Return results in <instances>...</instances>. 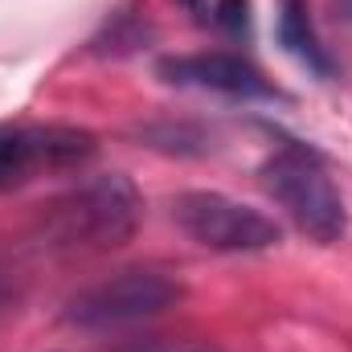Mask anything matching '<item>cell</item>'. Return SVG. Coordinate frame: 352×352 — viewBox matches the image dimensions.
<instances>
[{
	"label": "cell",
	"instance_id": "30bf717a",
	"mask_svg": "<svg viewBox=\"0 0 352 352\" xmlns=\"http://www.w3.org/2000/svg\"><path fill=\"white\" fill-rule=\"evenodd\" d=\"M180 4H184L188 12H205V4H209V0H180Z\"/></svg>",
	"mask_w": 352,
	"mask_h": 352
},
{
	"label": "cell",
	"instance_id": "7a4b0ae2",
	"mask_svg": "<svg viewBox=\"0 0 352 352\" xmlns=\"http://www.w3.org/2000/svg\"><path fill=\"white\" fill-rule=\"evenodd\" d=\"M263 188L287 209V217L320 246H332L349 230V209L328 176V164L307 144H283L263 164Z\"/></svg>",
	"mask_w": 352,
	"mask_h": 352
},
{
	"label": "cell",
	"instance_id": "277c9868",
	"mask_svg": "<svg viewBox=\"0 0 352 352\" xmlns=\"http://www.w3.org/2000/svg\"><path fill=\"white\" fill-rule=\"evenodd\" d=\"M94 135L70 123H0V192L94 156Z\"/></svg>",
	"mask_w": 352,
	"mask_h": 352
},
{
	"label": "cell",
	"instance_id": "52a82bcc",
	"mask_svg": "<svg viewBox=\"0 0 352 352\" xmlns=\"http://www.w3.org/2000/svg\"><path fill=\"white\" fill-rule=\"evenodd\" d=\"M278 45L295 62H303L311 74H320V78L332 74V58L324 54V45L316 37V25L307 16V0H283L278 4Z\"/></svg>",
	"mask_w": 352,
	"mask_h": 352
},
{
	"label": "cell",
	"instance_id": "6da1fadb",
	"mask_svg": "<svg viewBox=\"0 0 352 352\" xmlns=\"http://www.w3.org/2000/svg\"><path fill=\"white\" fill-rule=\"evenodd\" d=\"M140 213L144 201L127 176H90L50 205L45 238L58 250H111L135 234Z\"/></svg>",
	"mask_w": 352,
	"mask_h": 352
},
{
	"label": "cell",
	"instance_id": "ba28073f",
	"mask_svg": "<svg viewBox=\"0 0 352 352\" xmlns=\"http://www.w3.org/2000/svg\"><path fill=\"white\" fill-rule=\"evenodd\" d=\"M209 16H213V25L226 29L230 37L250 33V0H217Z\"/></svg>",
	"mask_w": 352,
	"mask_h": 352
},
{
	"label": "cell",
	"instance_id": "9c48e42d",
	"mask_svg": "<svg viewBox=\"0 0 352 352\" xmlns=\"http://www.w3.org/2000/svg\"><path fill=\"white\" fill-rule=\"evenodd\" d=\"M332 8H336V16H340L344 25H352V0H332Z\"/></svg>",
	"mask_w": 352,
	"mask_h": 352
},
{
	"label": "cell",
	"instance_id": "5b68a950",
	"mask_svg": "<svg viewBox=\"0 0 352 352\" xmlns=\"http://www.w3.org/2000/svg\"><path fill=\"white\" fill-rule=\"evenodd\" d=\"M176 299H180V287L168 274H160V270H119V274L87 287L70 303V320L82 324V328H115V324H135V320L160 316Z\"/></svg>",
	"mask_w": 352,
	"mask_h": 352
},
{
	"label": "cell",
	"instance_id": "3957f363",
	"mask_svg": "<svg viewBox=\"0 0 352 352\" xmlns=\"http://www.w3.org/2000/svg\"><path fill=\"white\" fill-rule=\"evenodd\" d=\"M176 226L205 250H221V254H254L278 246L283 230L274 217H266L263 209L242 205L226 192H209V188H192L180 192L173 201Z\"/></svg>",
	"mask_w": 352,
	"mask_h": 352
},
{
	"label": "cell",
	"instance_id": "8992f818",
	"mask_svg": "<svg viewBox=\"0 0 352 352\" xmlns=\"http://www.w3.org/2000/svg\"><path fill=\"white\" fill-rule=\"evenodd\" d=\"M156 74L168 87H192V90H213V94H230V98H278V90L263 78V70L254 62H246L242 54H176L160 58Z\"/></svg>",
	"mask_w": 352,
	"mask_h": 352
}]
</instances>
